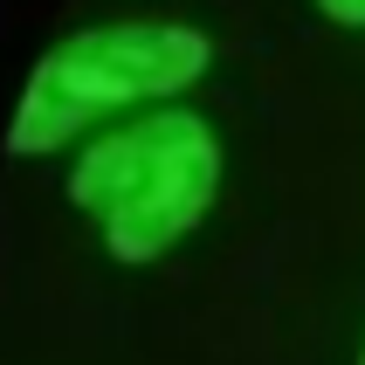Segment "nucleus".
<instances>
[{
	"label": "nucleus",
	"instance_id": "f257e3e1",
	"mask_svg": "<svg viewBox=\"0 0 365 365\" xmlns=\"http://www.w3.org/2000/svg\"><path fill=\"white\" fill-rule=\"evenodd\" d=\"M214 193H221V138L186 103L145 110L138 124L83 145V159L69 165V200L97 221L103 248L131 269L180 248L207 221Z\"/></svg>",
	"mask_w": 365,
	"mask_h": 365
},
{
	"label": "nucleus",
	"instance_id": "f03ea898",
	"mask_svg": "<svg viewBox=\"0 0 365 365\" xmlns=\"http://www.w3.org/2000/svg\"><path fill=\"white\" fill-rule=\"evenodd\" d=\"M214 69V35L186 28V21H103V28H76L35 62V76L14 103L7 124V152L14 159H41L69 145L76 131L103 124L110 110L152 97H180Z\"/></svg>",
	"mask_w": 365,
	"mask_h": 365
},
{
	"label": "nucleus",
	"instance_id": "7ed1b4c3",
	"mask_svg": "<svg viewBox=\"0 0 365 365\" xmlns=\"http://www.w3.org/2000/svg\"><path fill=\"white\" fill-rule=\"evenodd\" d=\"M317 14L338 21V28H359V35H365V0H317Z\"/></svg>",
	"mask_w": 365,
	"mask_h": 365
},
{
	"label": "nucleus",
	"instance_id": "20e7f679",
	"mask_svg": "<svg viewBox=\"0 0 365 365\" xmlns=\"http://www.w3.org/2000/svg\"><path fill=\"white\" fill-rule=\"evenodd\" d=\"M359 365H365V351H359Z\"/></svg>",
	"mask_w": 365,
	"mask_h": 365
}]
</instances>
